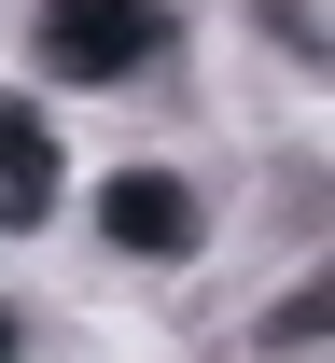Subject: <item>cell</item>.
<instances>
[{"instance_id":"cell-1","label":"cell","mask_w":335,"mask_h":363,"mask_svg":"<svg viewBox=\"0 0 335 363\" xmlns=\"http://www.w3.org/2000/svg\"><path fill=\"white\" fill-rule=\"evenodd\" d=\"M42 70L56 84H154V56H168V0H42Z\"/></svg>"},{"instance_id":"cell-2","label":"cell","mask_w":335,"mask_h":363,"mask_svg":"<svg viewBox=\"0 0 335 363\" xmlns=\"http://www.w3.org/2000/svg\"><path fill=\"white\" fill-rule=\"evenodd\" d=\"M98 238L140 252V266H195V252H210V196H195L182 168H112L98 182Z\"/></svg>"},{"instance_id":"cell-3","label":"cell","mask_w":335,"mask_h":363,"mask_svg":"<svg viewBox=\"0 0 335 363\" xmlns=\"http://www.w3.org/2000/svg\"><path fill=\"white\" fill-rule=\"evenodd\" d=\"M56 182H70V154H56L42 98H14V84H0V196H14V224H42V210H56Z\"/></svg>"},{"instance_id":"cell-4","label":"cell","mask_w":335,"mask_h":363,"mask_svg":"<svg viewBox=\"0 0 335 363\" xmlns=\"http://www.w3.org/2000/svg\"><path fill=\"white\" fill-rule=\"evenodd\" d=\"M322 335H335V294H322V279H293L280 308L251 321V350H322Z\"/></svg>"},{"instance_id":"cell-5","label":"cell","mask_w":335,"mask_h":363,"mask_svg":"<svg viewBox=\"0 0 335 363\" xmlns=\"http://www.w3.org/2000/svg\"><path fill=\"white\" fill-rule=\"evenodd\" d=\"M238 14H251V28H266V43H280V56H293V70H322V56H335L307 0H238Z\"/></svg>"},{"instance_id":"cell-6","label":"cell","mask_w":335,"mask_h":363,"mask_svg":"<svg viewBox=\"0 0 335 363\" xmlns=\"http://www.w3.org/2000/svg\"><path fill=\"white\" fill-rule=\"evenodd\" d=\"M14 350H42V321H28V308H0V363H14Z\"/></svg>"},{"instance_id":"cell-7","label":"cell","mask_w":335,"mask_h":363,"mask_svg":"<svg viewBox=\"0 0 335 363\" xmlns=\"http://www.w3.org/2000/svg\"><path fill=\"white\" fill-rule=\"evenodd\" d=\"M0 238H28V224H14V196H0Z\"/></svg>"}]
</instances>
